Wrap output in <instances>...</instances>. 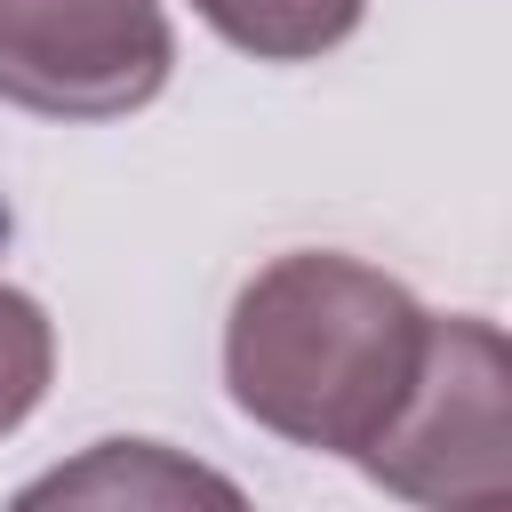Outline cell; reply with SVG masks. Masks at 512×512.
Returning <instances> with one entry per match:
<instances>
[{
  "label": "cell",
  "instance_id": "cell-1",
  "mask_svg": "<svg viewBox=\"0 0 512 512\" xmlns=\"http://www.w3.org/2000/svg\"><path fill=\"white\" fill-rule=\"evenodd\" d=\"M424 336L432 312L392 272L336 248H288L232 296L224 392L272 440L360 464L416 384Z\"/></svg>",
  "mask_w": 512,
  "mask_h": 512
},
{
  "label": "cell",
  "instance_id": "cell-2",
  "mask_svg": "<svg viewBox=\"0 0 512 512\" xmlns=\"http://www.w3.org/2000/svg\"><path fill=\"white\" fill-rule=\"evenodd\" d=\"M512 352L480 312H432L416 384L360 448V472L408 504H496L512 488Z\"/></svg>",
  "mask_w": 512,
  "mask_h": 512
},
{
  "label": "cell",
  "instance_id": "cell-3",
  "mask_svg": "<svg viewBox=\"0 0 512 512\" xmlns=\"http://www.w3.org/2000/svg\"><path fill=\"white\" fill-rule=\"evenodd\" d=\"M176 72L160 0H0V104L40 120H128Z\"/></svg>",
  "mask_w": 512,
  "mask_h": 512
},
{
  "label": "cell",
  "instance_id": "cell-4",
  "mask_svg": "<svg viewBox=\"0 0 512 512\" xmlns=\"http://www.w3.org/2000/svg\"><path fill=\"white\" fill-rule=\"evenodd\" d=\"M192 496L240 504V488H232L224 472L184 464V456L160 448V440H96L80 464H56V472L32 480L16 504L32 512V504H192Z\"/></svg>",
  "mask_w": 512,
  "mask_h": 512
},
{
  "label": "cell",
  "instance_id": "cell-5",
  "mask_svg": "<svg viewBox=\"0 0 512 512\" xmlns=\"http://www.w3.org/2000/svg\"><path fill=\"white\" fill-rule=\"evenodd\" d=\"M192 16L256 64H312L360 32L368 0H192Z\"/></svg>",
  "mask_w": 512,
  "mask_h": 512
},
{
  "label": "cell",
  "instance_id": "cell-6",
  "mask_svg": "<svg viewBox=\"0 0 512 512\" xmlns=\"http://www.w3.org/2000/svg\"><path fill=\"white\" fill-rule=\"evenodd\" d=\"M48 384H56V328L24 288L0 280V440L48 400Z\"/></svg>",
  "mask_w": 512,
  "mask_h": 512
}]
</instances>
